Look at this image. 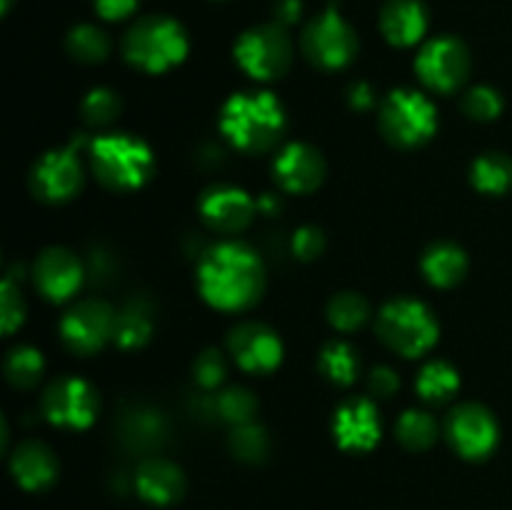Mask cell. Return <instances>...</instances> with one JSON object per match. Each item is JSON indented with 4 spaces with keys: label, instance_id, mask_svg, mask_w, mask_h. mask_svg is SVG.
<instances>
[{
    "label": "cell",
    "instance_id": "6da1fadb",
    "mask_svg": "<svg viewBox=\"0 0 512 510\" xmlns=\"http://www.w3.org/2000/svg\"><path fill=\"white\" fill-rule=\"evenodd\" d=\"M198 290L213 308L240 313L253 308L265 290V265L238 240L210 245L198 263Z\"/></svg>",
    "mask_w": 512,
    "mask_h": 510
},
{
    "label": "cell",
    "instance_id": "7a4b0ae2",
    "mask_svg": "<svg viewBox=\"0 0 512 510\" xmlns=\"http://www.w3.org/2000/svg\"><path fill=\"white\" fill-rule=\"evenodd\" d=\"M285 108L270 90L235 93L220 110V130L233 148L248 155L273 150L285 133Z\"/></svg>",
    "mask_w": 512,
    "mask_h": 510
},
{
    "label": "cell",
    "instance_id": "3957f363",
    "mask_svg": "<svg viewBox=\"0 0 512 510\" xmlns=\"http://www.w3.org/2000/svg\"><path fill=\"white\" fill-rule=\"evenodd\" d=\"M90 168L98 183L115 193L143 188L155 168L148 143L130 133H105L90 143Z\"/></svg>",
    "mask_w": 512,
    "mask_h": 510
},
{
    "label": "cell",
    "instance_id": "277c9868",
    "mask_svg": "<svg viewBox=\"0 0 512 510\" xmlns=\"http://www.w3.org/2000/svg\"><path fill=\"white\" fill-rule=\"evenodd\" d=\"M188 33L168 15H148L125 33L123 53L130 65L145 73H165L188 55Z\"/></svg>",
    "mask_w": 512,
    "mask_h": 510
},
{
    "label": "cell",
    "instance_id": "5b68a950",
    "mask_svg": "<svg viewBox=\"0 0 512 510\" xmlns=\"http://www.w3.org/2000/svg\"><path fill=\"white\" fill-rule=\"evenodd\" d=\"M375 333L393 353L420 358L438 343L440 325L425 303L415 298H395L380 308Z\"/></svg>",
    "mask_w": 512,
    "mask_h": 510
},
{
    "label": "cell",
    "instance_id": "8992f818",
    "mask_svg": "<svg viewBox=\"0 0 512 510\" xmlns=\"http://www.w3.org/2000/svg\"><path fill=\"white\" fill-rule=\"evenodd\" d=\"M380 130L395 148H418L438 130V110L420 90H393L380 105Z\"/></svg>",
    "mask_w": 512,
    "mask_h": 510
},
{
    "label": "cell",
    "instance_id": "52a82bcc",
    "mask_svg": "<svg viewBox=\"0 0 512 510\" xmlns=\"http://www.w3.org/2000/svg\"><path fill=\"white\" fill-rule=\"evenodd\" d=\"M235 60L255 80H275L293 63V43L280 23L255 25L235 40Z\"/></svg>",
    "mask_w": 512,
    "mask_h": 510
},
{
    "label": "cell",
    "instance_id": "ba28073f",
    "mask_svg": "<svg viewBox=\"0 0 512 510\" xmlns=\"http://www.w3.org/2000/svg\"><path fill=\"white\" fill-rule=\"evenodd\" d=\"M303 53L313 65L325 70H338L353 63L358 53V35L353 25L335 8H328L310 20L303 30Z\"/></svg>",
    "mask_w": 512,
    "mask_h": 510
},
{
    "label": "cell",
    "instance_id": "9c48e42d",
    "mask_svg": "<svg viewBox=\"0 0 512 510\" xmlns=\"http://www.w3.org/2000/svg\"><path fill=\"white\" fill-rule=\"evenodd\" d=\"M83 138H75L65 148L45 153L30 170V190L45 203H65L83 188V160H80Z\"/></svg>",
    "mask_w": 512,
    "mask_h": 510
},
{
    "label": "cell",
    "instance_id": "30bf717a",
    "mask_svg": "<svg viewBox=\"0 0 512 510\" xmlns=\"http://www.w3.org/2000/svg\"><path fill=\"white\" fill-rule=\"evenodd\" d=\"M415 73L435 93H455L470 75V50L453 35L428 40L415 58Z\"/></svg>",
    "mask_w": 512,
    "mask_h": 510
},
{
    "label": "cell",
    "instance_id": "8fae6325",
    "mask_svg": "<svg viewBox=\"0 0 512 510\" xmlns=\"http://www.w3.org/2000/svg\"><path fill=\"white\" fill-rule=\"evenodd\" d=\"M98 408L100 398L93 385L83 378H73V375L55 378L45 388L43 400H40V410L45 418L53 425L70 430L88 428L98 415Z\"/></svg>",
    "mask_w": 512,
    "mask_h": 510
},
{
    "label": "cell",
    "instance_id": "7c38bea8",
    "mask_svg": "<svg viewBox=\"0 0 512 510\" xmlns=\"http://www.w3.org/2000/svg\"><path fill=\"white\" fill-rule=\"evenodd\" d=\"M118 313L103 300H80L60 320L65 348L78 355H93L115 338Z\"/></svg>",
    "mask_w": 512,
    "mask_h": 510
},
{
    "label": "cell",
    "instance_id": "4fadbf2b",
    "mask_svg": "<svg viewBox=\"0 0 512 510\" xmlns=\"http://www.w3.org/2000/svg\"><path fill=\"white\" fill-rule=\"evenodd\" d=\"M445 438L463 458H488L500 440L498 420L485 405L463 403L445 420Z\"/></svg>",
    "mask_w": 512,
    "mask_h": 510
},
{
    "label": "cell",
    "instance_id": "5bb4252c",
    "mask_svg": "<svg viewBox=\"0 0 512 510\" xmlns=\"http://www.w3.org/2000/svg\"><path fill=\"white\" fill-rule=\"evenodd\" d=\"M198 210L200 218L210 230L233 235L248 228L255 210H258V203L250 198L248 190L230 183H218L203 190L198 200Z\"/></svg>",
    "mask_w": 512,
    "mask_h": 510
},
{
    "label": "cell",
    "instance_id": "9a60e30c",
    "mask_svg": "<svg viewBox=\"0 0 512 510\" xmlns=\"http://www.w3.org/2000/svg\"><path fill=\"white\" fill-rule=\"evenodd\" d=\"M228 350L245 373H273L283 360V340L265 323H240L230 330Z\"/></svg>",
    "mask_w": 512,
    "mask_h": 510
},
{
    "label": "cell",
    "instance_id": "2e32d148",
    "mask_svg": "<svg viewBox=\"0 0 512 510\" xmlns=\"http://www.w3.org/2000/svg\"><path fill=\"white\" fill-rule=\"evenodd\" d=\"M85 278V268L68 248H45L33 263V283L53 303L73 298Z\"/></svg>",
    "mask_w": 512,
    "mask_h": 510
},
{
    "label": "cell",
    "instance_id": "e0dca14e",
    "mask_svg": "<svg viewBox=\"0 0 512 510\" xmlns=\"http://www.w3.org/2000/svg\"><path fill=\"white\" fill-rule=\"evenodd\" d=\"M333 435L338 445L350 453H368L383 435L378 408L370 398H350L335 410Z\"/></svg>",
    "mask_w": 512,
    "mask_h": 510
},
{
    "label": "cell",
    "instance_id": "ac0fdd59",
    "mask_svg": "<svg viewBox=\"0 0 512 510\" xmlns=\"http://www.w3.org/2000/svg\"><path fill=\"white\" fill-rule=\"evenodd\" d=\"M325 158L308 143H288L278 150L273 160V173L280 188L288 193L305 195L320 188L325 180Z\"/></svg>",
    "mask_w": 512,
    "mask_h": 510
},
{
    "label": "cell",
    "instance_id": "d6986e66",
    "mask_svg": "<svg viewBox=\"0 0 512 510\" xmlns=\"http://www.w3.org/2000/svg\"><path fill=\"white\" fill-rule=\"evenodd\" d=\"M380 30L388 43L410 48L428 30V8L423 0H388L380 10Z\"/></svg>",
    "mask_w": 512,
    "mask_h": 510
},
{
    "label": "cell",
    "instance_id": "ffe728a7",
    "mask_svg": "<svg viewBox=\"0 0 512 510\" xmlns=\"http://www.w3.org/2000/svg\"><path fill=\"white\" fill-rule=\"evenodd\" d=\"M10 470L18 480L20 488L25 490H43L58 475V458L53 450L40 440H25L13 450L10 458Z\"/></svg>",
    "mask_w": 512,
    "mask_h": 510
},
{
    "label": "cell",
    "instance_id": "44dd1931",
    "mask_svg": "<svg viewBox=\"0 0 512 510\" xmlns=\"http://www.w3.org/2000/svg\"><path fill=\"white\" fill-rule=\"evenodd\" d=\"M135 488L143 495L148 503L155 505H170L183 495L185 478L183 470L175 463L163 458H148L138 468L135 475Z\"/></svg>",
    "mask_w": 512,
    "mask_h": 510
},
{
    "label": "cell",
    "instance_id": "7402d4cb",
    "mask_svg": "<svg viewBox=\"0 0 512 510\" xmlns=\"http://www.w3.org/2000/svg\"><path fill=\"white\" fill-rule=\"evenodd\" d=\"M420 268L435 288H453L468 275V255L460 245L438 240L420 258Z\"/></svg>",
    "mask_w": 512,
    "mask_h": 510
},
{
    "label": "cell",
    "instance_id": "603a6c76",
    "mask_svg": "<svg viewBox=\"0 0 512 510\" xmlns=\"http://www.w3.org/2000/svg\"><path fill=\"white\" fill-rule=\"evenodd\" d=\"M153 335V310L145 300H130L115 320V343L123 350L143 348Z\"/></svg>",
    "mask_w": 512,
    "mask_h": 510
},
{
    "label": "cell",
    "instance_id": "cb8c5ba5",
    "mask_svg": "<svg viewBox=\"0 0 512 510\" xmlns=\"http://www.w3.org/2000/svg\"><path fill=\"white\" fill-rule=\"evenodd\" d=\"M415 388H418L420 398L428 403H445L458 393L460 373L445 360H430L420 368Z\"/></svg>",
    "mask_w": 512,
    "mask_h": 510
},
{
    "label": "cell",
    "instance_id": "d4e9b609",
    "mask_svg": "<svg viewBox=\"0 0 512 510\" xmlns=\"http://www.w3.org/2000/svg\"><path fill=\"white\" fill-rule=\"evenodd\" d=\"M475 190L485 195H503L512 188V160L505 153H485L470 168Z\"/></svg>",
    "mask_w": 512,
    "mask_h": 510
},
{
    "label": "cell",
    "instance_id": "484cf974",
    "mask_svg": "<svg viewBox=\"0 0 512 510\" xmlns=\"http://www.w3.org/2000/svg\"><path fill=\"white\" fill-rule=\"evenodd\" d=\"M320 370L335 385H353L360 375V355L345 340H330L320 350Z\"/></svg>",
    "mask_w": 512,
    "mask_h": 510
},
{
    "label": "cell",
    "instance_id": "4316f807",
    "mask_svg": "<svg viewBox=\"0 0 512 510\" xmlns=\"http://www.w3.org/2000/svg\"><path fill=\"white\" fill-rule=\"evenodd\" d=\"M165 438V420L158 410L138 408L123 420V440L130 448L150 450Z\"/></svg>",
    "mask_w": 512,
    "mask_h": 510
},
{
    "label": "cell",
    "instance_id": "83f0119b",
    "mask_svg": "<svg viewBox=\"0 0 512 510\" xmlns=\"http://www.w3.org/2000/svg\"><path fill=\"white\" fill-rule=\"evenodd\" d=\"M43 368V353L30 348V345H18V348L10 350L8 358H5V378H8V383L13 385V388L20 390L35 388V385L40 383Z\"/></svg>",
    "mask_w": 512,
    "mask_h": 510
},
{
    "label": "cell",
    "instance_id": "f1b7e54d",
    "mask_svg": "<svg viewBox=\"0 0 512 510\" xmlns=\"http://www.w3.org/2000/svg\"><path fill=\"white\" fill-rule=\"evenodd\" d=\"M395 435L408 450H428L438 440V420L425 410H405L395 423Z\"/></svg>",
    "mask_w": 512,
    "mask_h": 510
},
{
    "label": "cell",
    "instance_id": "f546056e",
    "mask_svg": "<svg viewBox=\"0 0 512 510\" xmlns=\"http://www.w3.org/2000/svg\"><path fill=\"white\" fill-rule=\"evenodd\" d=\"M65 48L80 63H100L110 55V38L95 25H75L65 38Z\"/></svg>",
    "mask_w": 512,
    "mask_h": 510
},
{
    "label": "cell",
    "instance_id": "4dcf8cb0",
    "mask_svg": "<svg viewBox=\"0 0 512 510\" xmlns=\"http://www.w3.org/2000/svg\"><path fill=\"white\" fill-rule=\"evenodd\" d=\"M325 313H328L330 325L335 330H340V333H353V330H358L370 318V305L363 295L345 290V293H338L330 298Z\"/></svg>",
    "mask_w": 512,
    "mask_h": 510
},
{
    "label": "cell",
    "instance_id": "1f68e13d",
    "mask_svg": "<svg viewBox=\"0 0 512 510\" xmlns=\"http://www.w3.org/2000/svg\"><path fill=\"white\" fill-rule=\"evenodd\" d=\"M230 453L235 458L245 460V463H260V460L268 458L270 453V440L265 428L255 423H245V425H235L233 433H230Z\"/></svg>",
    "mask_w": 512,
    "mask_h": 510
},
{
    "label": "cell",
    "instance_id": "d6a6232c",
    "mask_svg": "<svg viewBox=\"0 0 512 510\" xmlns=\"http://www.w3.org/2000/svg\"><path fill=\"white\" fill-rule=\"evenodd\" d=\"M215 405H218V415L230 423L235 425H245V423H253L255 413H258V400L255 395L250 393L248 388H228L215 398Z\"/></svg>",
    "mask_w": 512,
    "mask_h": 510
},
{
    "label": "cell",
    "instance_id": "836d02e7",
    "mask_svg": "<svg viewBox=\"0 0 512 510\" xmlns=\"http://www.w3.org/2000/svg\"><path fill=\"white\" fill-rule=\"evenodd\" d=\"M123 110V103H120L118 93L110 88H93L80 103V113H83V120L93 128H103V125H110Z\"/></svg>",
    "mask_w": 512,
    "mask_h": 510
},
{
    "label": "cell",
    "instance_id": "e575fe53",
    "mask_svg": "<svg viewBox=\"0 0 512 510\" xmlns=\"http://www.w3.org/2000/svg\"><path fill=\"white\" fill-rule=\"evenodd\" d=\"M463 113L473 120H495L503 110V98L490 85H478L463 95Z\"/></svg>",
    "mask_w": 512,
    "mask_h": 510
},
{
    "label": "cell",
    "instance_id": "d590c367",
    "mask_svg": "<svg viewBox=\"0 0 512 510\" xmlns=\"http://www.w3.org/2000/svg\"><path fill=\"white\" fill-rule=\"evenodd\" d=\"M193 375H195V383L205 390H213L218 388L220 383L225 380L228 375V365H225L223 353L218 348H208L195 358L193 363Z\"/></svg>",
    "mask_w": 512,
    "mask_h": 510
},
{
    "label": "cell",
    "instance_id": "8d00e7d4",
    "mask_svg": "<svg viewBox=\"0 0 512 510\" xmlns=\"http://www.w3.org/2000/svg\"><path fill=\"white\" fill-rule=\"evenodd\" d=\"M0 320H3V333L10 335L25 318V303L23 295H20L18 285L13 283V278H5L0 285Z\"/></svg>",
    "mask_w": 512,
    "mask_h": 510
},
{
    "label": "cell",
    "instance_id": "74e56055",
    "mask_svg": "<svg viewBox=\"0 0 512 510\" xmlns=\"http://www.w3.org/2000/svg\"><path fill=\"white\" fill-rule=\"evenodd\" d=\"M293 255L300 260H315L325 250V235L323 230L315 228V225H303V228L295 230L293 235Z\"/></svg>",
    "mask_w": 512,
    "mask_h": 510
},
{
    "label": "cell",
    "instance_id": "f35d334b",
    "mask_svg": "<svg viewBox=\"0 0 512 510\" xmlns=\"http://www.w3.org/2000/svg\"><path fill=\"white\" fill-rule=\"evenodd\" d=\"M400 388V378L393 368L388 365H380L370 373L368 378V390L375 395V398H393Z\"/></svg>",
    "mask_w": 512,
    "mask_h": 510
},
{
    "label": "cell",
    "instance_id": "ab89813d",
    "mask_svg": "<svg viewBox=\"0 0 512 510\" xmlns=\"http://www.w3.org/2000/svg\"><path fill=\"white\" fill-rule=\"evenodd\" d=\"M140 0H93L95 13L105 20H123L135 13Z\"/></svg>",
    "mask_w": 512,
    "mask_h": 510
},
{
    "label": "cell",
    "instance_id": "60d3db41",
    "mask_svg": "<svg viewBox=\"0 0 512 510\" xmlns=\"http://www.w3.org/2000/svg\"><path fill=\"white\" fill-rule=\"evenodd\" d=\"M348 100H350V108L363 113V110H370L375 105V93L368 83H363V80H360V83L350 85Z\"/></svg>",
    "mask_w": 512,
    "mask_h": 510
},
{
    "label": "cell",
    "instance_id": "b9f144b4",
    "mask_svg": "<svg viewBox=\"0 0 512 510\" xmlns=\"http://www.w3.org/2000/svg\"><path fill=\"white\" fill-rule=\"evenodd\" d=\"M275 13V23L280 25H295L300 20V13H303V3L300 0H278L273 8Z\"/></svg>",
    "mask_w": 512,
    "mask_h": 510
},
{
    "label": "cell",
    "instance_id": "7bdbcfd3",
    "mask_svg": "<svg viewBox=\"0 0 512 510\" xmlns=\"http://www.w3.org/2000/svg\"><path fill=\"white\" fill-rule=\"evenodd\" d=\"M258 208L263 210V213H268V215H273V213H278L280 210V200L275 198V195H270V193H265L263 198L258 200Z\"/></svg>",
    "mask_w": 512,
    "mask_h": 510
},
{
    "label": "cell",
    "instance_id": "ee69618b",
    "mask_svg": "<svg viewBox=\"0 0 512 510\" xmlns=\"http://www.w3.org/2000/svg\"><path fill=\"white\" fill-rule=\"evenodd\" d=\"M0 3H3V13H5V10L10 8V0H0Z\"/></svg>",
    "mask_w": 512,
    "mask_h": 510
}]
</instances>
